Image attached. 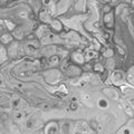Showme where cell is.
I'll list each match as a JSON object with an SVG mask.
<instances>
[{
  "mask_svg": "<svg viewBox=\"0 0 134 134\" xmlns=\"http://www.w3.org/2000/svg\"><path fill=\"white\" fill-rule=\"evenodd\" d=\"M91 124H92L93 129H96V122H95V121H92V122H91Z\"/></svg>",
  "mask_w": 134,
  "mask_h": 134,
  "instance_id": "cell-1",
  "label": "cell"
},
{
  "mask_svg": "<svg viewBox=\"0 0 134 134\" xmlns=\"http://www.w3.org/2000/svg\"><path fill=\"white\" fill-rule=\"evenodd\" d=\"M100 106H102V107H104L105 105H106V103H105L104 100H100Z\"/></svg>",
  "mask_w": 134,
  "mask_h": 134,
  "instance_id": "cell-2",
  "label": "cell"
},
{
  "mask_svg": "<svg viewBox=\"0 0 134 134\" xmlns=\"http://www.w3.org/2000/svg\"><path fill=\"white\" fill-rule=\"evenodd\" d=\"M71 109H76L77 107H76V105L75 104H73V105H71Z\"/></svg>",
  "mask_w": 134,
  "mask_h": 134,
  "instance_id": "cell-3",
  "label": "cell"
},
{
  "mask_svg": "<svg viewBox=\"0 0 134 134\" xmlns=\"http://www.w3.org/2000/svg\"><path fill=\"white\" fill-rule=\"evenodd\" d=\"M130 132H129V130H126V131H124V134H129Z\"/></svg>",
  "mask_w": 134,
  "mask_h": 134,
  "instance_id": "cell-4",
  "label": "cell"
}]
</instances>
